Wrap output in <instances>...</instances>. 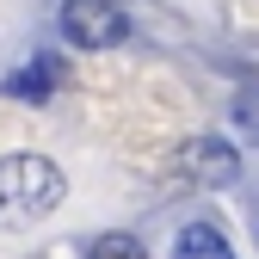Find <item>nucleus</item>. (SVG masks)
<instances>
[{"mask_svg":"<svg viewBox=\"0 0 259 259\" xmlns=\"http://www.w3.org/2000/svg\"><path fill=\"white\" fill-rule=\"evenodd\" d=\"M235 123H241L247 142H259V80H241V93H235Z\"/></svg>","mask_w":259,"mask_h":259,"instance_id":"nucleus-6","label":"nucleus"},{"mask_svg":"<svg viewBox=\"0 0 259 259\" xmlns=\"http://www.w3.org/2000/svg\"><path fill=\"white\" fill-rule=\"evenodd\" d=\"M62 198H68V179H62L56 160H44V154H0V229H31Z\"/></svg>","mask_w":259,"mask_h":259,"instance_id":"nucleus-1","label":"nucleus"},{"mask_svg":"<svg viewBox=\"0 0 259 259\" xmlns=\"http://www.w3.org/2000/svg\"><path fill=\"white\" fill-rule=\"evenodd\" d=\"M185 173L198 179V185H235V173H241V154L222 142V136H198V142H185Z\"/></svg>","mask_w":259,"mask_h":259,"instance_id":"nucleus-3","label":"nucleus"},{"mask_svg":"<svg viewBox=\"0 0 259 259\" xmlns=\"http://www.w3.org/2000/svg\"><path fill=\"white\" fill-rule=\"evenodd\" d=\"M62 37L80 50H111L123 44V13L111 0H62Z\"/></svg>","mask_w":259,"mask_h":259,"instance_id":"nucleus-2","label":"nucleus"},{"mask_svg":"<svg viewBox=\"0 0 259 259\" xmlns=\"http://www.w3.org/2000/svg\"><path fill=\"white\" fill-rule=\"evenodd\" d=\"M111 7H123V0H111Z\"/></svg>","mask_w":259,"mask_h":259,"instance_id":"nucleus-8","label":"nucleus"},{"mask_svg":"<svg viewBox=\"0 0 259 259\" xmlns=\"http://www.w3.org/2000/svg\"><path fill=\"white\" fill-rule=\"evenodd\" d=\"M173 259H235V247H229V235H222L216 222H191L173 241Z\"/></svg>","mask_w":259,"mask_h":259,"instance_id":"nucleus-5","label":"nucleus"},{"mask_svg":"<svg viewBox=\"0 0 259 259\" xmlns=\"http://www.w3.org/2000/svg\"><path fill=\"white\" fill-rule=\"evenodd\" d=\"M87 259H148V247L136 235H99V241L87 247Z\"/></svg>","mask_w":259,"mask_h":259,"instance_id":"nucleus-7","label":"nucleus"},{"mask_svg":"<svg viewBox=\"0 0 259 259\" xmlns=\"http://www.w3.org/2000/svg\"><path fill=\"white\" fill-rule=\"evenodd\" d=\"M56 80H62V62L56 56H37V62H25V68H13L7 74V99H50L56 93Z\"/></svg>","mask_w":259,"mask_h":259,"instance_id":"nucleus-4","label":"nucleus"}]
</instances>
